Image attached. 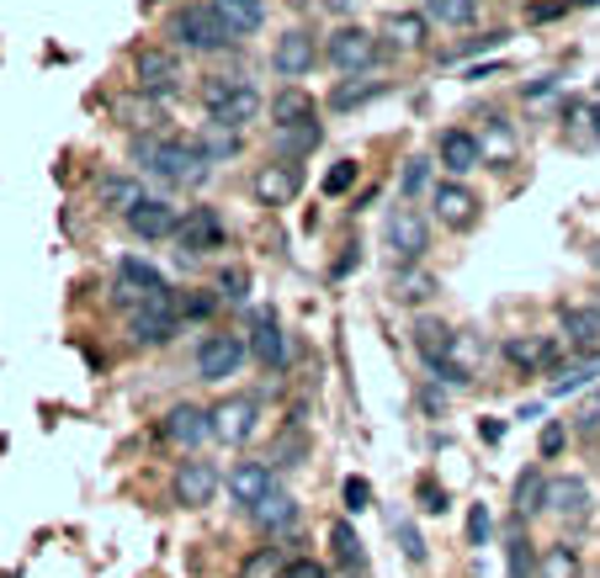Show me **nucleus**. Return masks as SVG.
<instances>
[{
	"label": "nucleus",
	"mask_w": 600,
	"mask_h": 578,
	"mask_svg": "<svg viewBox=\"0 0 600 578\" xmlns=\"http://www.w3.org/2000/svg\"><path fill=\"white\" fill-rule=\"evenodd\" d=\"M133 160L144 165V175L166 181V186H197L213 170V160L202 154V144L176 139V133H133Z\"/></svg>",
	"instance_id": "f257e3e1"
},
{
	"label": "nucleus",
	"mask_w": 600,
	"mask_h": 578,
	"mask_svg": "<svg viewBox=\"0 0 600 578\" xmlns=\"http://www.w3.org/2000/svg\"><path fill=\"white\" fill-rule=\"evenodd\" d=\"M166 43L192 53H229L240 38L223 27V17L213 11V0H187L166 17Z\"/></svg>",
	"instance_id": "f03ea898"
},
{
	"label": "nucleus",
	"mask_w": 600,
	"mask_h": 578,
	"mask_svg": "<svg viewBox=\"0 0 600 578\" xmlns=\"http://www.w3.org/2000/svg\"><path fill=\"white\" fill-rule=\"evenodd\" d=\"M261 91L250 85V80H240V74H218V80H208L202 85V112H208V122H218V128H250V122L261 118Z\"/></svg>",
	"instance_id": "7ed1b4c3"
},
{
	"label": "nucleus",
	"mask_w": 600,
	"mask_h": 578,
	"mask_svg": "<svg viewBox=\"0 0 600 578\" xmlns=\"http://www.w3.org/2000/svg\"><path fill=\"white\" fill-rule=\"evenodd\" d=\"M383 59V43L372 27H357V22H340L330 38H324V64L340 74H367L372 64Z\"/></svg>",
	"instance_id": "20e7f679"
},
{
	"label": "nucleus",
	"mask_w": 600,
	"mask_h": 578,
	"mask_svg": "<svg viewBox=\"0 0 600 578\" xmlns=\"http://www.w3.org/2000/svg\"><path fill=\"white\" fill-rule=\"evenodd\" d=\"M181 80H187V70H181V53L176 49H166V43H144V49L133 53V85H139L144 97L170 101L176 91H181Z\"/></svg>",
	"instance_id": "39448f33"
},
{
	"label": "nucleus",
	"mask_w": 600,
	"mask_h": 578,
	"mask_svg": "<svg viewBox=\"0 0 600 578\" xmlns=\"http://www.w3.org/2000/svg\"><path fill=\"white\" fill-rule=\"evenodd\" d=\"M181 324H187V318H181V292L170 287V292H160V297H149L144 308L128 314V335H133V345H170Z\"/></svg>",
	"instance_id": "423d86ee"
},
{
	"label": "nucleus",
	"mask_w": 600,
	"mask_h": 578,
	"mask_svg": "<svg viewBox=\"0 0 600 578\" xmlns=\"http://www.w3.org/2000/svg\"><path fill=\"white\" fill-rule=\"evenodd\" d=\"M383 240H388V250L409 265L431 250V223H426V213H420L414 202H399V207H388V217H383Z\"/></svg>",
	"instance_id": "0eeeda50"
},
{
	"label": "nucleus",
	"mask_w": 600,
	"mask_h": 578,
	"mask_svg": "<svg viewBox=\"0 0 600 578\" xmlns=\"http://www.w3.org/2000/svg\"><path fill=\"white\" fill-rule=\"evenodd\" d=\"M324 59V43L313 38L309 27H288L277 43H271V70L282 74V80H303V74H313V64Z\"/></svg>",
	"instance_id": "6e6552de"
},
{
	"label": "nucleus",
	"mask_w": 600,
	"mask_h": 578,
	"mask_svg": "<svg viewBox=\"0 0 600 578\" xmlns=\"http://www.w3.org/2000/svg\"><path fill=\"white\" fill-rule=\"evenodd\" d=\"M303 192V170L292 165V160H271L250 175V196L261 202V207H292Z\"/></svg>",
	"instance_id": "1a4fd4ad"
},
{
	"label": "nucleus",
	"mask_w": 600,
	"mask_h": 578,
	"mask_svg": "<svg viewBox=\"0 0 600 578\" xmlns=\"http://www.w3.org/2000/svg\"><path fill=\"white\" fill-rule=\"evenodd\" d=\"M112 287H118V303H128V314H133V308H144L149 297L170 292V282L149 261H139V255H122L118 276H112Z\"/></svg>",
	"instance_id": "9d476101"
},
{
	"label": "nucleus",
	"mask_w": 600,
	"mask_h": 578,
	"mask_svg": "<svg viewBox=\"0 0 600 578\" xmlns=\"http://www.w3.org/2000/svg\"><path fill=\"white\" fill-rule=\"evenodd\" d=\"M250 356V339L240 335H208L197 345V377L202 383H223V377H234Z\"/></svg>",
	"instance_id": "9b49d317"
},
{
	"label": "nucleus",
	"mask_w": 600,
	"mask_h": 578,
	"mask_svg": "<svg viewBox=\"0 0 600 578\" xmlns=\"http://www.w3.org/2000/svg\"><path fill=\"white\" fill-rule=\"evenodd\" d=\"M483 160H489V154H483V139L473 133V128H447V133L436 139V165L447 170L452 181L473 175V170H479Z\"/></svg>",
	"instance_id": "f8f14e48"
},
{
	"label": "nucleus",
	"mask_w": 600,
	"mask_h": 578,
	"mask_svg": "<svg viewBox=\"0 0 600 578\" xmlns=\"http://www.w3.org/2000/svg\"><path fill=\"white\" fill-rule=\"evenodd\" d=\"M256 425H261V404L256 398H223V404H213V440H223V446H244L250 435H256Z\"/></svg>",
	"instance_id": "ddd939ff"
},
{
	"label": "nucleus",
	"mask_w": 600,
	"mask_h": 578,
	"mask_svg": "<svg viewBox=\"0 0 600 578\" xmlns=\"http://www.w3.org/2000/svg\"><path fill=\"white\" fill-rule=\"evenodd\" d=\"M218 483H223V478H218V467H213V462L192 457V462H181V467H176V478H170V488H176V505L202 509V505H213Z\"/></svg>",
	"instance_id": "4468645a"
},
{
	"label": "nucleus",
	"mask_w": 600,
	"mask_h": 578,
	"mask_svg": "<svg viewBox=\"0 0 600 578\" xmlns=\"http://www.w3.org/2000/svg\"><path fill=\"white\" fill-rule=\"evenodd\" d=\"M250 356L266 366V372H282L288 366V335H282V324L271 308H256L250 314Z\"/></svg>",
	"instance_id": "2eb2a0df"
},
{
	"label": "nucleus",
	"mask_w": 600,
	"mask_h": 578,
	"mask_svg": "<svg viewBox=\"0 0 600 578\" xmlns=\"http://www.w3.org/2000/svg\"><path fill=\"white\" fill-rule=\"evenodd\" d=\"M128 229H133L139 240H176V229H181V207L166 202V196H144V202L128 213Z\"/></svg>",
	"instance_id": "dca6fc26"
},
{
	"label": "nucleus",
	"mask_w": 600,
	"mask_h": 578,
	"mask_svg": "<svg viewBox=\"0 0 600 578\" xmlns=\"http://www.w3.org/2000/svg\"><path fill=\"white\" fill-rule=\"evenodd\" d=\"M229 240V229H223V217L213 207H187L181 213V229H176V244L197 255V250H218V244Z\"/></svg>",
	"instance_id": "f3484780"
},
{
	"label": "nucleus",
	"mask_w": 600,
	"mask_h": 578,
	"mask_svg": "<svg viewBox=\"0 0 600 578\" xmlns=\"http://www.w3.org/2000/svg\"><path fill=\"white\" fill-rule=\"evenodd\" d=\"M166 440L170 446H202L208 435H213V409H197V404H176V409H166Z\"/></svg>",
	"instance_id": "a211bd4d"
},
{
	"label": "nucleus",
	"mask_w": 600,
	"mask_h": 578,
	"mask_svg": "<svg viewBox=\"0 0 600 578\" xmlns=\"http://www.w3.org/2000/svg\"><path fill=\"white\" fill-rule=\"evenodd\" d=\"M504 362L521 366V372H548L563 362V345L548 335H510L504 339Z\"/></svg>",
	"instance_id": "6ab92c4d"
},
{
	"label": "nucleus",
	"mask_w": 600,
	"mask_h": 578,
	"mask_svg": "<svg viewBox=\"0 0 600 578\" xmlns=\"http://www.w3.org/2000/svg\"><path fill=\"white\" fill-rule=\"evenodd\" d=\"M409 339H414L420 362H441V356H457V351H462V335H457L447 318H414Z\"/></svg>",
	"instance_id": "aec40b11"
},
{
	"label": "nucleus",
	"mask_w": 600,
	"mask_h": 578,
	"mask_svg": "<svg viewBox=\"0 0 600 578\" xmlns=\"http://www.w3.org/2000/svg\"><path fill=\"white\" fill-rule=\"evenodd\" d=\"M229 499H234V505H261L266 494H271V488H277V478H271V462H240V467H234V473H229Z\"/></svg>",
	"instance_id": "412c9836"
},
{
	"label": "nucleus",
	"mask_w": 600,
	"mask_h": 578,
	"mask_svg": "<svg viewBox=\"0 0 600 578\" xmlns=\"http://www.w3.org/2000/svg\"><path fill=\"white\" fill-rule=\"evenodd\" d=\"M324 144V128L313 118H303V122H282L277 133H271V149H277V160H303V154H313V149Z\"/></svg>",
	"instance_id": "4be33fe9"
},
{
	"label": "nucleus",
	"mask_w": 600,
	"mask_h": 578,
	"mask_svg": "<svg viewBox=\"0 0 600 578\" xmlns=\"http://www.w3.org/2000/svg\"><path fill=\"white\" fill-rule=\"evenodd\" d=\"M431 207L447 229H462V223H473V213H479V196L468 192L462 181H441V186L431 192Z\"/></svg>",
	"instance_id": "5701e85b"
},
{
	"label": "nucleus",
	"mask_w": 600,
	"mask_h": 578,
	"mask_svg": "<svg viewBox=\"0 0 600 578\" xmlns=\"http://www.w3.org/2000/svg\"><path fill=\"white\" fill-rule=\"evenodd\" d=\"M244 515H250V520H256L261 530H271V536H277V530H298V499H292L282 483H277V488L266 494L261 505L244 509Z\"/></svg>",
	"instance_id": "b1692460"
},
{
	"label": "nucleus",
	"mask_w": 600,
	"mask_h": 578,
	"mask_svg": "<svg viewBox=\"0 0 600 578\" xmlns=\"http://www.w3.org/2000/svg\"><path fill=\"white\" fill-rule=\"evenodd\" d=\"M383 38L399 53L426 49V38H431V17H420V11H393V17H383Z\"/></svg>",
	"instance_id": "393cba45"
},
{
	"label": "nucleus",
	"mask_w": 600,
	"mask_h": 578,
	"mask_svg": "<svg viewBox=\"0 0 600 578\" xmlns=\"http://www.w3.org/2000/svg\"><path fill=\"white\" fill-rule=\"evenodd\" d=\"M542 509H548V515H584V509H590V483L584 478H548Z\"/></svg>",
	"instance_id": "a878e982"
},
{
	"label": "nucleus",
	"mask_w": 600,
	"mask_h": 578,
	"mask_svg": "<svg viewBox=\"0 0 600 578\" xmlns=\"http://www.w3.org/2000/svg\"><path fill=\"white\" fill-rule=\"evenodd\" d=\"M118 118H128V128L133 133H166V122H170V112H166V101L160 97H128V101H118Z\"/></svg>",
	"instance_id": "bb28decb"
},
{
	"label": "nucleus",
	"mask_w": 600,
	"mask_h": 578,
	"mask_svg": "<svg viewBox=\"0 0 600 578\" xmlns=\"http://www.w3.org/2000/svg\"><path fill=\"white\" fill-rule=\"evenodd\" d=\"M213 11L234 38H256L266 27V0H213Z\"/></svg>",
	"instance_id": "cd10ccee"
},
{
	"label": "nucleus",
	"mask_w": 600,
	"mask_h": 578,
	"mask_svg": "<svg viewBox=\"0 0 600 578\" xmlns=\"http://www.w3.org/2000/svg\"><path fill=\"white\" fill-rule=\"evenodd\" d=\"M97 196H101V207H112V213H133L139 202H144V186L133 181V175H122V170H112V175H101V186H97Z\"/></svg>",
	"instance_id": "c85d7f7f"
},
{
	"label": "nucleus",
	"mask_w": 600,
	"mask_h": 578,
	"mask_svg": "<svg viewBox=\"0 0 600 578\" xmlns=\"http://www.w3.org/2000/svg\"><path fill=\"white\" fill-rule=\"evenodd\" d=\"M372 97H388V80H372V74H351V80H340V85H336L330 107H336V112H357V107H367Z\"/></svg>",
	"instance_id": "c756f323"
},
{
	"label": "nucleus",
	"mask_w": 600,
	"mask_h": 578,
	"mask_svg": "<svg viewBox=\"0 0 600 578\" xmlns=\"http://www.w3.org/2000/svg\"><path fill=\"white\" fill-rule=\"evenodd\" d=\"M563 122H569V144H574V149L600 144V107H596V101H569Z\"/></svg>",
	"instance_id": "7c9ffc66"
},
{
	"label": "nucleus",
	"mask_w": 600,
	"mask_h": 578,
	"mask_svg": "<svg viewBox=\"0 0 600 578\" xmlns=\"http://www.w3.org/2000/svg\"><path fill=\"white\" fill-rule=\"evenodd\" d=\"M303 118H313V97L303 85H282V91L271 97V122L282 128V122H303Z\"/></svg>",
	"instance_id": "2f4dec72"
},
{
	"label": "nucleus",
	"mask_w": 600,
	"mask_h": 578,
	"mask_svg": "<svg viewBox=\"0 0 600 578\" xmlns=\"http://www.w3.org/2000/svg\"><path fill=\"white\" fill-rule=\"evenodd\" d=\"M426 17L431 22H441V27H473L479 22V0H426Z\"/></svg>",
	"instance_id": "473e14b6"
},
{
	"label": "nucleus",
	"mask_w": 600,
	"mask_h": 578,
	"mask_svg": "<svg viewBox=\"0 0 600 578\" xmlns=\"http://www.w3.org/2000/svg\"><path fill=\"white\" fill-rule=\"evenodd\" d=\"M563 335L574 339V345H596V339H600V303L563 308Z\"/></svg>",
	"instance_id": "72a5a7b5"
},
{
	"label": "nucleus",
	"mask_w": 600,
	"mask_h": 578,
	"mask_svg": "<svg viewBox=\"0 0 600 578\" xmlns=\"http://www.w3.org/2000/svg\"><path fill=\"white\" fill-rule=\"evenodd\" d=\"M431 175H436L431 154H414V160H404V175H399V192H404V202H420L426 192H436Z\"/></svg>",
	"instance_id": "f704fd0d"
},
{
	"label": "nucleus",
	"mask_w": 600,
	"mask_h": 578,
	"mask_svg": "<svg viewBox=\"0 0 600 578\" xmlns=\"http://www.w3.org/2000/svg\"><path fill=\"white\" fill-rule=\"evenodd\" d=\"M330 547H336V557L351 568V574L367 568V552H361V536L351 530V520H336V526H330Z\"/></svg>",
	"instance_id": "c9c22d12"
},
{
	"label": "nucleus",
	"mask_w": 600,
	"mask_h": 578,
	"mask_svg": "<svg viewBox=\"0 0 600 578\" xmlns=\"http://www.w3.org/2000/svg\"><path fill=\"white\" fill-rule=\"evenodd\" d=\"M542 488H548V473H537V467H527V473L516 478V515H521V520L542 509Z\"/></svg>",
	"instance_id": "e433bc0d"
},
{
	"label": "nucleus",
	"mask_w": 600,
	"mask_h": 578,
	"mask_svg": "<svg viewBox=\"0 0 600 578\" xmlns=\"http://www.w3.org/2000/svg\"><path fill=\"white\" fill-rule=\"evenodd\" d=\"M197 144H202V154H208V160H213V165H218V160H229V154H240V133H234V128H218V122H208Z\"/></svg>",
	"instance_id": "4c0bfd02"
},
{
	"label": "nucleus",
	"mask_w": 600,
	"mask_h": 578,
	"mask_svg": "<svg viewBox=\"0 0 600 578\" xmlns=\"http://www.w3.org/2000/svg\"><path fill=\"white\" fill-rule=\"evenodd\" d=\"M213 287L223 303H250V271H244V265H223L213 276Z\"/></svg>",
	"instance_id": "58836bf2"
},
{
	"label": "nucleus",
	"mask_w": 600,
	"mask_h": 578,
	"mask_svg": "<svg viewBox=\"0 0 600 578\" xmlns=\"http://www.w3.org/2000/svg\"><path fill=\"white\" fill-rule=\"evenodd\" d=\"M600 377V362H574V366H563L558 372V383L548 387V398H563V393H579L584 383H596Z\"/></svg>",
	"instance_id": "ea45409f"
},
{
	"label": "nucleus",
	"mask_w": 600,
	"mask_h": 578,
	"mask_svg": "<svg viewBox=\"0 0 600 578\" xmlns=\"http://www.w3.org/2000/svg\"><path fill=\"white\" fill-rule=\"evenodd\" d=\"M218 303H223V297H218V287H208V292H181V318H187V324H197V318H213Z\"/></svg>",
	"instance_id": "a19ab883"
},
{
	"label": "nucleus",
	"mask_w": 600,
	"mask_h": 578,
	"mask_svg": "<svg viewBox=\"0 0 600 578\" xmlns=\"http://www.w3.org/2000/svg\"><path fill=\"white\" fill-rule=\"evenodd\" d=\"M426 372H431L436 383H447V387H468V383H473V366H468V362H457V356L426 362Z\"/></svg>",
	"instance_id": "79ce46f5"
},
{
	"label": "nucleus",
	"mask_w": 600,
	"mask_h": 578,
	"mask_svg": "<svg viewBox=\"0 0 600 578\" xmlns=\"http://www.w3.org/2000/svg\"><path fill=\"white\" fill-rule=\"evenodd\" d=\"M357 175H361L357 160H336V165L324 170V196H346L357 186Z\"/></svg>",
	"instance_id": "37998d69"
},
{
	"label": "nucleus",
	"mask_w": 600,
	"mask_h": 578,
	"mask_svg": "<svg viewBox=\"0 0 600 578\" xmlns=\"http://www.w3.org/2000/svg\"><path fill=\"white\" fill-rule=\"evenodd\" d=\"M504 562H510V578H531L537 557H531V541H527V536H510V541H504Z\"/></svg>",
	"instance_id": "c03bdc74"
},
{
	"label": "nucleus",
	"mask_w": 600,
	"mask_h": 578,
	"mask_svg": "<svg viewBox=\"0 0 600 578\" xmlns=\"http://www.w3.org/2000/svg\"><path fill=\"white\" fill-rule=\"evenodd\" d=\"M282 568H288V562H282V552H277V547H261V552L244 562L240 578H282Z\"/></svg>",
	"instance_id": "a18cd8bd"
},
{
	"label": "nucleus",
	"mask_w": 600,
	"mask_h": 578,
	"mask_svg": "<svg viewBox=\"0 0 600 578\" xmlns=\"http://www.w3.org/2000/svg\"><path fill=\"white\" fill-rule=\"evenodd\" d=\"M436 282L426 276V271H404L399 282H393V297H404V303H420V297H431Z\"/></svg>",
	"instance_id": "49530a36"
},
{
	"label": "nucleus",
	"mask_w": 600,
	"mask_h": 578,
	"mask_svg": "<svg viewBox=\"0 0 600 578\" xmlns=\"http://www.w3.org/2000/svg\"><path fill=\"white\" fill-rule=\"evenodd\" d=\"M340 494H346V509H351V515H361V509L372 505V483L357 478V473H351V478L340 483Z\"/></svg>",
	"instance_id": "de8ad7c7"
},
{
	"label": "nucleus",
	"mask_w": 600,
	"mask_h": 578,
	"mask_svg": "<svg viewBox=\"0 0 600 578\" xmlns=\"http://www.w3.org/2000/svg\"><path fill=\"white\" fill-rule=\"evenodd\" d=\"M542 574L548 578H574V552H569V547H552V552L542 557Z\"/></svg>",
	"instance_id": "09e8293b"
},
{
	"label": "nucleus",
	"mask_w": 600,
	"mask_h": 578,
	"mask_svg": "<svg viewBox=\"0 0 600 578\" xmlns=\"http://www.w3.org/2000/svg\"><path fill=\"white\" fill-rule=\"evenodd\" d=\"M483 154H500V160H510V154H516V133H510V128L500 122V128L483 139Z\"/></svg>",
	"instance_id": "8fccbe9b"
},
{
	"label": "nucleus",
	"mask_w": 600,
	"mask_h": 578,
	"mask_svg": "<svg viewBox=\"0 0 600 578\" xmlns=\"http://www.w3.org/2000/svg\"><path fill=\"white\" fill-rule=\"evenodd\" d=\"M468 541H473V547H489V509L483 505L468 509Z\"/></svg>",
	"instance_id": "3c124183"
},
{
	"label": "nucleus",
	"mask_w": 600,
	"mask_h": 578,
	"mask_svg": "<svg viewBox=\"0 0 600 578\" xmlns=\"http://www.w3.org/2000/svg\"><path fill=\"white\" fill-rule=\"evenodd\" d=\"M282 578H330V568L313 562V557H292L288 568H282Z\"/></svg>",
	"instance_id": "603ef678"
},
{
	"label": "nucleus",
	"mask_w": 600,
	"mask_h": 578,
	"mask_svg": "<svg viewBox=\"0 0 600 578\" xmlns=\"http://www.w3.org/2000/svg\"><path fill=\"white\" fill-rule=\"evenodd\" d=\"M563 446H569V430H563V425H548V430H542V457H558Z\"/></svg>",
	"instance_id": "864d4df0"
},
{
	"label": "nucleus",
	"mask_w": 600,
	"mask_h": 578,
	"mask_svg": "<svg viewBox=\"0 0 600 578\" xmlns=\"http://www.w3.org/2000/svg\"><path fill=\"white\" fill-rule=\"evenodd\" d=\"M399 541H404V557H409V562H426V541L414 536V526H399Z\"/></svg>",
	"instance_id": "5fc2aeb1"
},
{
	"label": "nucleus",
	"mask_w": 600,
	"mask_h": 578,
	"mask_svg": "<svg viewBox=\"0 0 600 578\" xmlns=\"http://www.w3.org/2000/svg\"><path fill=\"white\" fill-rule=\"evenodd\" d=\"M552 91H558V74H542V80H531L521 97H527V101H542V97H552Z\"/></svg>",
	"instance_id": "6e6d98bb"
},
{
	"label": "nucleus",
	"mask_w": 600,
	"mask_h": 578,
	"mask_svg": "<svg viewBox=\"0 0 600 578\" xmlns=\"http://www.w3.org/2000/svg\"><path fill=\"white\" fill-rule=\"evenodd\" d=\"M569 11V0H548V6H531V22H552V17H563Z\"/></svg>",
	"instance_id": "4d7b16f0"
},
{
	"label": "nucleus",
	"mask_w": 600,
	"mask_h": 578,
	"mask_svg": "<svg viewBox=\"0 0 600 578\" xmlns=\"http://www.w3.org/2000/svg\"><path fill=\"white\" fill-rule=\"evenodd\" d=\"M319 6H324L330 17H351V11H357L361 0H319Z\"/></svg>",
	"instance_id": "13d9d810"
},
{
	"label": "nucleus",
	"mask_w": 600,
	"mask_h": 578,
	"mask_svg": "<svg viewBox=\"0 0 600 578\" xmlns=\"http://www.w3.org/2000/svg\"><path fill=\"white\" fill-rule=\"evenodd\" d=\"M426 509H431V515H436V509H447V499H441V488H436V483H426Z\"/></svg>",
	"instance_id": "bf43d9fd"
},
{
	"label": "nucleus",
	"mask_w": 600,
	"mask_h": 578,
	"mask_svg": "<svg viewBox=\"0 0 600 578\" xmlns=\"http://www.w3.org/2000/svg\"><path fill=\"white\" fill-rule=\"evenodd\" d=\"M500 435H504V425H500V419H483V440H489V446H494Z\"/></svg>",
	"instance_id": "052dcab7"
},
{
	"label": "nucleus",
	"mask_w": 600,
	"mask_h": 578,
	"mask_svg": "<svg viewBox=\"0 0 600 578\" xmlns=\"http://www.w3.org/2000/svg\"><path fill=\"white\" fill-rule=\"evenodd\" d=\"M569 6H600V0H569Z\"/></svg>",
	"instance_id": "680f3d73"
}]
</instances>
